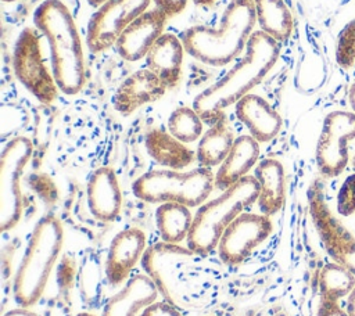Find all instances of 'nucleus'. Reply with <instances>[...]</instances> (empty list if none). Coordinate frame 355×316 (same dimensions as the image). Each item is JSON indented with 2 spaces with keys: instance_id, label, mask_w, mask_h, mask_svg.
Here are the masks:
<instances>
[{
  "instance_id": "1a4fd4ad",
  "label": "nucleus",
  "mask_w": 355,
  "mask_h": 316,
  "mask_svg": "<svg viewBox=\"0 0 355 316\" xmlns=\"http://www.w3.org/2000/svg\"><path fill=\"white\" fill-rule=\"evenodd\" d=\"M355 139V114L336 109L329 112L316 143V166L324 177H336L348 165V143Z\"/></svg>"
},
{
  "instance_id": "f3484780",
  "label": "nucleus",
  "mask_w": 355,
  "mask_h": 316,
  "mask_svg": "<svg viewBox=\"0 0 355 316\" xmlns=\"http://www.w3.org/2000/svg\"><path fill=\"white\" fill-rule=\"evenodd\" d=\"M237 119L248 129L250 134L258 143H266L275 139L282 129V116L261 96L247 94L236 105Z\"/></svg>"
},
{
  "instance_id": "2eb2a0df",
  "label": "nucleus",
  "mask_w": 355,
  "mask_h": 316,
  "mask_svg": "<svg viewBox=\"0 0 355 316\" xmlns=\"http://www.w3.org/2000/svg\"><path fill=\"white\" fill-rule=\"evenodd\" d=\"M166 89L161 79L150 69H137L118 86L114 94V108L121 115H130L141 105L159 100Z\"/></svg>"
},
{
  "instance_id": "c756f323",
  "label": "nucleus",
  "mask_w": 355,
  "mask_h": 316,
  "mask_svg": "<svg viewBox=\"0 0 355 316\" xmlns=\"http://www.w3.org/2000/svg\"><path fill=\"white\" fill-rule=\"evenodd\" d=\"M140 316H182V315L172 304L165 301H155L150 304L144 310H141Z\"/></svg>"
},
{
  "instance_id": "f704fd0d",
  "label": "nucleus",
  "mask_w": 355,
  "mask_h": 316,
  "mask_svg": "<svg viewBox=\"0 0 355 316\" xmlns=\"http://www.w3.org/2000/svg\"><path fill=\"white\" fill-rule=\"evenodd\" d=\"M347 97H348V104H349V107H351L352 112L355 114V82L349 86Z\"/></svg>"
},
{
  "instance_id": "6e6552de",
  "label": "nucleus",
  "mask_w": 355,
  "mask_h": 316,
  "mask_svg": "<svg viewBox=\"0 0 355 316\" xmlns=\"http://www.w3.org/2000/svg\"><path fill=\"white\" fill-rule=\"evenodd\" d=\"M12 68L19 83L40 103L51 104L58 96L53 71L47 67L40 42L32 28L19 33L12 53Z\"/></svg>"
},
{
  "instance_id": "a878e982",
  "label": "nucleus",
  "mask_w": 355,
  "mask_h": 316,
  "mask_svg": "<svg viewBox=\"0 0 355 316\" xmlns=\"http://www.w3.org/2000/svg\"><path fill=\"white\" fill-rule=\"evenodd\" d=\"M355 288V276L340 263H326L319 274V290L323 299L337 301Z\"/></svg>"
},
{
  "instance_id": "e433bc0d",
  "label": "nucleus",
  "mask_w": 355,
  "mask_h": 316,
  "mask_svg": "<svg viewBox=\"0 0 355 316\" xmlns=\"http://www.w3.org/2000/svg\"><path fill=\"white\" fill-rule=\"evenodd\" d=\"M89 1V4L90 6H93V7H98L100 4H103L105 0H87Z\"/></svg>"
},
{
  "instance_id": "4468645a",
  "label": "nucleus",
  "mask_w": 355,
  "mask_h": 316,
  "mask_svg": "<svg viewBox=\"0 0 355 316\" xmlns=\"http://www.w3.org/2000/svg\"><path fill=\"white\" fill-rule=\"evenodd\" d=\"M146 251V234L130 227L119 231L111 240L105 259V276L111 286L122 284Z\"/></svg>"
},
{
  "instance_id": "4be33fe9",
  "label": "nucleus",
  "mask_w": 355,
  "mask_h": 316,
  "mask_svg": "<svg viewBox=\"0 0 355 316\" xmlns=\"http://www.w3.org/2000/svg\"><path fill=\"white\" fill-rule=\"evenodd\" d=\"M147 154L165 169L180 170L194 161V151L184 143L179 141L169 132L162 129H151L144 139Z\"/></svg>"
},
{
  "instance_id": "dca6fc26",
  "label": "nucleus",
  "mask_w": 355,
  "mask_h": 316,
  "mask_svg": "<svg viewBox=\"0 0 355 316\" xmlns=\"http://www.w3.org/2000/svg\"><path fill=\"white\" fill-rule=\"evenodd\" d=\"M86 201L90 213L101 220H114L122 207V193L115 172L108 166L97 168L86 184Z\"/></svg>"
},
{
  "instance_id": "2f4dec72",
  "label": "nucleus",
  "mask_w": 355,
  "mask_h": 316,
  "mask_svg": "<svg viewBox=\"0 0 355 316\" xmlns=\"http://www.w3.org/2000/svg\"><path fill=\"white\" fill-rule=\"evenodd\" d=\"M318 316H349L347 310H344L337 301L323 299L318 308Z\"/></svg>"
},
{
  "instance_id": "5701e85b",
  "label": "nucleus",
  "mask_w": 355,
  "mask_h": 316,
  "mask_svg": "<svg viewBox=\"0 0 355 316\" xmlns=\"http://www.w3.org/2000/svg\"><path fill=\"white\" fill-rule=\"evenodd\" d=\"M234 140L233 130L230 129L226 118L211 125L208 130L202 133L197 144L196 158L200 166L208 169L219 166L229 154Z\"/></svg>"
},
{
  "instance_id": "72a5a7b5",
  "label": "nucleus",
  "mask_w": 355,
  "mask_h": 316,
  "mask_svg": "<svg viewBox=\"0 0 355 316\" xmlns=\"http://www.w3.org/2000/svg\"><path fill=\"white\" fill-rule=\"evenodd\" d=\"M347 312L349 316H355V288L351 291L347 299Z\"/></svg>"
},
{
  "instance_id": "20e7f679",
  "label": "nucleus",
  "mask_w": 355,
  "mask_h": 316,
  "mask_svg": "<svg viewBox=\"0 0 355 316\" xmlns=\"http://www.w3.org/2000/svg\"><path fill=\"white\" fill-rule=\"evenodd\" d=\"M64 243V229L54 215L42 216L31 236L15 272L12 294L22 308L35 305L42 297Z\"/></svg>"
},
{
  "instance_id": "58836bf2",
  "label": "nucleus",
  "mask_w": 355,
  "mask_h": 316,
  "mask_svg": "<svg viewBox=\"0 0 355 316\" xmlns=\"http://www.w3.org/2000/svg\"><path fill=\"white\" fill-rule=\"evenodd\" d=\"M352 166H354V170H355V157H354V159H352Z\"/></svg>"
},
{
  "instance_id": "423d86ee",
  "label": "nucleus",
  "mask_w": 355,
  "mask_h": 316,
  "mask_svg": "<svg viewBox=\"0 0 355 316\" xmlns=\"http://www.w3.org/2000/svg\"><path fill=\"white\" fill-rule=\"evenodd\" d=\"M214 186L215 175L208 168L198 166L189 172L155 169L139 176L132 184V191L144 202H176L193 208L205 202Z\"/></svg>"
},
{
  "instance_id": "7ed1b4c3",
  "label": "nucleus",
  "mask_w": 355,
  "mask_h": 316,
  "mask_svg": "<svg viewBox=\"0 0 355 316\" xmlns=\"http://www.w3.org/2000/svg\"><path fill=\"white\" fill-rule=\"evenodd\" d=\"M33 25L49 43L51 71L60 91L76 94L85 85V57L69 8L61 0H44L33 12Z\"/></svg>"
},
{
  "instance_id": "412c9836",
  "label": "nucleus",
  "mask_w": 355,
  "mask_h": 316,
  "mask_svg": "<svg viewBox=\"0 0 355 316\" xmlns=\"http://www.w3.org/2000/svg\"><path fill=\"white\" fill-rule=\"evenodd\" d=\"M254 176L259 184L258 208L262 215L273 216L283 208L286 200L284 168L280 161L265 158L257 164Z\"/></svg>"
},
{
  "instance_id": "f8f14e48",
  "label": "nucleus",
  "mask_w": 355,
  "mask_h": 316,
  "mask_svg": "<svg viewBox=\"0 0 355 316\" xmlns=\"http://www.w3.org/2000/svg\"><path fill=\"white\" fill-rule=\"evenodd\" d=\"M272 229L269 216L243 212L226 227L219 240L216 249L220 261L230 266L244 262L270 236Z\"/></svg>"
},
{
  "instance_id": "4c0bfd02",
  "label": "nucleus",
  "mask_w": 355,
  "mask_h": 316,
  "mask_svg": "<svg viewBox=\"0 0 355 316\" xmlns=\"http://www.w3.org/2000/svg\"><path fill=\"white\" fill-rule=\"evenodd\" d=\"M76 316H96L93 313H89V312H82V313H78Z\"/></svg>"
},
{
  "instance_id": "cd10ccee",
  "label": "nucleus",
  "mask_w": 355,
  "mask_h": 316,
  "mask_svg": "<svg viewBox=\"0 0 355 316\" xmlns=\"http://www.w3.org/2000/svg\"><path fill=\"white\" fill-rule=\"evenodd\" d=\"M336 60L341 68L355 64V19L349 21L337 36Z\"/></svg>"
},
{
  "instance_id": "9b49d317",
  "label": "nucleus",
  "mask_w": 355,
  "mask_h": 316,
  "mask_svg": "<svg viewBox=\"0 0 355 316\" xmlns=\"http://www.w3.org/2000/svg\"><path fill=\"white\" fill-rule=\"evenodd\" d=\"M309 213L326 252L355 276V237L333 216L320 186L315 182L308 190Z\"/></svg>"
},
{
  "instance_id": "6ab92c4d",
  "label": "nucleus",
  "mask_w": 355,
  "mask_h": 316,
  "mask_svg": "<svg viewBox=\"0 0 355 316\" xmlns=\"http://www.w3.org/2000/svg\"><path fill=\"white\" fill-rule=\"evenodd\" d=\"M184 51L182 39L173 33H164L146 55V68L172 89L180 80Z\"/></svg>"
},
{
  "instance_id": "c9c22d12",
  "label": "nucleus",
  "mask_w": 355,
  "mask_h": 316,
  "mask_svg": "<svg viewBox=\"0 0 355 316\" xmlns=\"http://www.w3.org/2000/svg\"><path fill=\"white\" fill-rule=\"evenodd\" d=\"M197 6H209L212 4L215 0H193Z\"/></svg>"
},
{
  "instance_id": "393cba45",
  "label": "nucleus",
  "mask_w": 355,
  "mask_h": 316,
  "mask_svg": "<svg viewBox=\"0 0 355 316\" xmlns=\"http://www.w3.org/2000/svg\"><path fill=\"white\" fill-rule=\"evenodd\" d=\"M193 213L189 207L165 202L155 209V223L161 238L169 244H179L186 240L193 223Z\"/></svg>"
},
{
  "instance_id": "ddd939ff",
  "label": "nucleus",
  "mask_w": 355,
  "mask_h": 316,
  "mask_svg": "<svg viewBox=\"0 0 355 316\" xmlns=\"http://www.w3.org/2000/svg\"><path fill=\"white\" fill-rule=\"evenodd\" d=\"M168 17L158 8L147 10L137 17L118 37L115 49L121 58L136 62L146 58L154 43L165 33Z\"/></svg>"
},
{
  "instance_id": "473e14b6",
  "label": "nucleus",
  "mask_w": 355,
  "mask_h": 316,
  "mask_svg": "<svg viewBox=\"0 0 355 316\" xmlns=\"http://www.w3.org/2000/svg\"><path fill=\"white\" fill-rule=\"evenodd\" d=\"M4 316H37L36 313H33V312H31V310H28L26 308H17V309H11V310H8Z\"/></svg>"
},
{
  "instance_id": "a211bd4d",
  "label": "nucleus",
  "mask_w": 355,
  "mask_h": 316,
  "mask_svg": "<svg viewBox=\"0 0 355 316\" xmlns=\"http://www.w3.org/2000/svg\"><path fill=\"white\" fill-rule=\"evenodd\" d=\"M158 287L147 274H135L103 308L101 316H136L158 297Z\"/></svg>"
},
{
  "instance_id": "f03ea898",
  "label": "nucleus",
  "mask_w": 355,
  "mask_h": 316,
  "mask_svg": "<svg viewBox=\"0 0 355 316\" xmlns=\"http://www.w3.org/2000/svg\"><path fill=\"white\" fill-rule=\"evenodd\" d=\"M255 24L254 0H230L218 28L194 25L184 29L180 39L186 53L197 61L223 67L245 51Z\"/></svg>"
},
{
  "instance_id": "0eeeda50",
  "label": "nucleus",
  "mask_w": 355,
  "mask_h": 316,
  "mask_svg": "<svg viewBox=\"0 0 355 316\" xmlns=\"http://www.w3.org/2000/svg\"><path fill=\"white\" fill-rule=\"evenodd\" d=\"M32 143L28 137L11 139L0 155V229L11 230L22 216L24 200L21 176L32 157Z\"/></svg>"
},
{
  "instance_id": "bb28decb",
  "label": "nucleus",
  "mask_w": 355,
  "mask_h": 316,
  "mask_svg": "<svg viewBox=\"0 0 355 316\" xmlns=\"http://www.w3.org/2000/svg\"><path fill=\"white\" fill-rule=\"evenodd\" d=\"M202 119L193 107H178L168 118V132L184 144L202 136Z\"/></svg>"
},
{
  "instance_id": "c85d7f7f",
  "label": "nucleus",
  "mask_w": 355,
  "mask_h": 316,
  "mask_svg": "<svg viewBox=\"0 0 355 316\" xmlns=\"http://www.w3.org/2000/svg\"><path fill=\"white\" fill-rule=\"evenodd\" d=\"M337 212L349 216L355 212V173L347 176L337 194Z\"/></svg>"
},
{
  "instance_id": "39448f33",
  "label": "nucleus",
  "mask_w": 355,
  "mask_h": 316,
  "mask_svg": "<svg viewBox=\"0 0 355 316\" xmlns=\"http://www.w3.org/2000/svg\"><path fill=\"white\" fill-rule=\"evenodd\" d=\"M259 184L255 176L247 175L216 198L198 207L186 238L187 248L196 255H208L216 249L226 227L247 208L257 202Z\"/></svg>"
},
{
  "instance_id": "7c9ffc66",
  "label": "nucleus",
  "mask_w": 355,
  "mask_h": 316,
  "mask_svg": "<svg viewBox=\"0 0 355 316\" xmlns=\"http://www.w3.org/2000/svg\"><path fill=\"white\" fill-rule=\"evenodd\" d=\"M155 8L162 11L168 18L180 14L187 6L189 0H153Z\"/></svg>"
},
{
  "instance_id": "f257e3e1",
  "label": "nucleus",
  "mask_w": 355,
  "mask_h": 316,
  "mask_svg": "<svg viewBox=\"0 0 355 316\" xmlns=\"http://www.w3.org/2000/svg\"><path fill=\"white\" fill-rule=\"evenodd\" d=\"M279 54L280 43L262 30H255L236 64L194 97L193 108L202 122L211 126L225 119L226 108L236 105L263 80L275 67Z\"/></svg>"
},
{
  "instance_id": "ea45409f",
  "label": "nucleus",
  "mask_w": 355,
  "mask_h": 316,
  "mask_svg": "<svg viewBox=\"0 0 355 316\" xmlns=\"http://www.w3.org/2000/svg\"><path fill=\"white\" fill-rule=\"evenodd\" d=\"M3 1H6V3H11V1H15V0H3Z\"/></svg>"
},
{
  "instance_id": "9d476101",
  "label": "nucleus",
  "mask_w": 355,
  "mask_h": 316,
  "mask_svg": "<svg viewBox=\"0 0 355 316\" xmlns=\"http://www.w3.org/2000/svg\"><path fill=\"white\" fill-rule=\"evenodd\" d=\"M151 0H105L92 14L86 44L90 51L100 53L115 46L121 33L143 12Z\"/></svg>"
},
{
  "instance_id": "aec40b11",
  "label": "nucleus",
  "mask_w": 355,
  "mask_h": 316,
  "mask_svg": "<svg viewBox=\"0 0 355 316\" xmlns=\"http://www.w3.org/2000/svg\"><path fill=\"white\" fill-rule=\"evenodd\" d=\"M259 158V143L251 134L236 137L229 154L218 166L215 173V187L226 190L255 166Z\"/></svg>"
},
{
  "instance_id": "b1692460",
  "label": "nucleus",
  "mask_w": 355,
  "mask_h": 316,
  "mask_svg": "<svg viewBox=\"0 0 355 316\" xmlns=\"http://www.w3.org/2000/svg\"><path fill=\"white\" fill-rule=\"evenodd\" d=\"M259 30L279 43L287 40L293 32V14L284 0H254Z\"/></svg>"
}]
</instances>
